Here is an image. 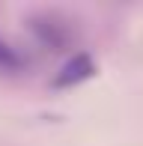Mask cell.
Segmentation results:
<instances>
[{"mask_svg": "<svg viewBox=\"0 0 143 146\" xmlns=\"http://www.w3.org/2000/svg\"><path fill=\"white\" fill-rule=\"evenodd\" d=\"M93 75H95L93 54L77 51V54H72L66 63L57 69V75L51 78V87H54V90H72V87H81L83 81H89Z\"/></svg>", "mask_w": 143, "mask_h": 146, "instance_id": "2", "label": "cell"}, {"mask_svg": "<svg viewBox=\"0 0 143 146\" xmlns=\"http://www.w3.org/2000/svg\"><path fill=\"white\" fill-rule=\"evenodd\" d=\"M24 69V57L9 39L0 36V72H21Z\"/></svg>", "mask_w": 143, "mask_h": 146, "instance_id": "3", "label": "cell"}, {"mask_svg": "<svg viewBox=\"0 0 143 146\" xmlns=\"http://www.w3.org/2000/svg\"><path fill=\"white\" fill-rule=\"evenodd\" d=\"M27 30L33 33V39L48 51H66L75 42V21L63 12L42 9L27 15Z\"/></svg>", "mask_w": 143, "mask_h": 146, "instance_id": "1", "label": "cell"}]
</instances>
